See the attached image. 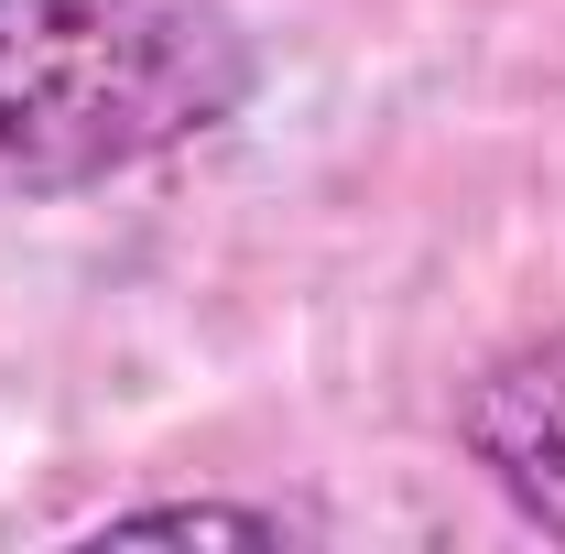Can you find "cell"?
I'll list each match as a JSON object with an SVG mask.
<instances>
[{
	"instance_id": "1",
	"label": "cell",
	"mask_w": 565,
	"mask_h": 554,
	"mask_svg": "<svg viewBox=\"0 0 565 554\" xmlns=\"http://www.w3.org/2000/svg\"><path fill=\"white\" fill-rule=\"evenodd\" d=\"M262 98L239 0H0V207H66Z\"/></svg>"
},
{
	"instance_id": "3",
	"label": "cell",
	"mask_w": 565,
	"mask_h": 554,
	"mask_svg": "<svg viewBox=\"0 0 565 554\" xmlns=\"http://www.w3.org/2000/svg\"><path fill=\"white\" fill-rule=\"evenodd\" d=\"M305 533L316 522L273 500H141V511L87 522V544H305Z\"/></svg>"
},
{
	"instance_id": "2",
	"label": "cell",
	"mask_w": 565,
	"mask_h": 554,
	"mask_svg": "<svg viewBox=\"0 0 565 554\" xmlns=\"http://www.w3.org/2000/svg\"><path fill=\"white\" fill-rule=\"evenodd\" d=\"M457 446L490 468V489L565 544V338H522L457 392Z\"/></svg>"
}]
</instances>
